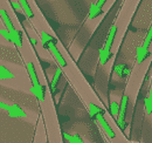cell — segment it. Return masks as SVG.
Returning <instances> with one entry per match:
<instances>
[{
    "mask_svg": "<svg viewBox=\"0 0 152 143\" xmlns=\"http://www.w3.org/2000/svg\"><path fill=\"white\" fill-rule=\"evenodd\" d=\"M15 74L12 71H10L5 65L0 66V80L1 81H8V80H14Z\"/></svg>",
    "mask_w": 152,
    "mask_h": 143,
    "instance_id": "obj_9",
    "label": "cell"
},
{
    "mask_svg": "<svg viewBox=\"0 0 152 143\" xmlns=\"http://www.w3.org/2000/svg\"><path fill=\"white\" fill-rule=\"evenodd\" d=\"M62 68H60V67H57L56 69H55V73H54V75H53V79H52V82H50V91L52 93H55L56 91V86H57V82H58V80H60V77H61V75H62Z\"/></svg>",
    "mask_w": 152,
    "mask_h": 143,
    "instance_id": "obj_13",
    "label": "cell"
},
{
    "mask_svg": "<svg viewBox=\"0 0 152 143\" xmlns=\"http://www.w3.org/2000/svg\"><path fill=\"white\" fill-rule=\"evenodd\" d=\"M119 109H121V100L118 101L114 97H111V100H110V114H111L113 119H115V120L118 119Z\"/></svg>",
    "mask_w": 152,
    "mask_h": 143,
    "instance_id": "obj_11",
    "label": "cell"
},
{
    "mask_svg": "<svg viewBox=\"0 0 152 143\" xmlns=\"http://www.w3.org/2000/svg\"><path fill=\"white\" fill-rule=\"evenodd\" d=\"M0 108H1L2 110L7 111V110H8V108H10V103H7V102H4V101L1 100V101H0Z\"/></svg>",
    "mask_w": 152,
    "mask_h": 143,
    "instance_id": "obj_18",
    "label": "cell"
},
{
    "mask_svg": "<svg viewBox=\"0 0 152 143\" xmlns=\"http://www.w3.org/2000/svg\"><path fill=\"white\" fill-rule=\"evenodd\" d=\"M102 12H103V8L99 7V6L96 4V1H94V2L90 4L89 13H88V19H89V20H93V19L97 18L98 15L102 14Z\"/></svg>",
    "mask_w": 152,
    "mask_h": 143,
    "instance_id": "obj_10",
    "label": "cell"
},
{
    "mask_svg": "<svg viewBox=\"0 0 152 143\" xmlns=\"http://www.w3.org/2000/svg\"><path fill=\"white\" fill-rule=\"evenodd\" d=\"M10 2V5H11V7H12V10L14 11H17V12H19V13H22L23 14V11H22V7H21V5H20V1H17V0H12V1H8Z\"/></svg>",
    "mask_w": 152,
    "mask_h": 143,
    "instance_id": "obj_17",
    "label": "cell"
},
{
    "mask_svg": "<svg viewBox=\"0 0 152 143\" xmlns=\"http://www.w3.org/2000/svg\"><path fill=\"white\" fill-rule=\"evenodd\" d=\"M144 109H145L146 115H151L152 114V100L149 99V96H146L144 99Z\"/></svg>",
    "mask_w": 152,
    "mask_h": 143,
    "instance_id": "obj_15",
    "label": "cell"
},
{
    "mask_svg": "<svg viewBox=\"0 0 152 143\" xmlns=\"http://www.w3.org/2000/svg\"><path fill=\"white\" fill-rule=\"evenodd\" d=\"M95 120H96V123L102 128V130L104 131V134L109 137V140L114 141V140L117 139L116 130H115V128H113L111 125L108 122V120L104 117V113H99V114H97L95 117Z\"/></svg>",
    "mask_w": 152,
    "mask_h": 143,
    "instance_id": "obj_1",
    "label": "cell"
},
{
    "mask_svg": "<svg viewBox=\"0 0 152 143\" xmlns=\"http://www.w3.org/2000/svg\"><path fill=\"white\" fill-rule=\"evenodd\" d=\"M6 113H7L8 117H11V119H27V116H28L27 113L17 103L10 105V108Z\"/></svg>",
    "mask_w": 152,
    "mask_h": 143,
    "instance_id": "obj_4",
    "label": "cell"
},
{
    "mask_svg": "<svg viewBox=\"0 0 152 143\" xmlns=\"http://www.w3.org/2000/svg\"><path fill=\"white\" fill-rule=\"evenodd\" d=\"M151 43H152V25H151V27L149 28V31H148L145 38H144V41H143L142 46H143V48H145V49H150Z\"/></svg>",
    "mask_w": 152,
    "mask_h": 143,
    "instance_id": "obj_14",
    "label": "cell"
},
{
    "mask_svg": "<svg viewBox=\"0 0 152 143\" xmlns=\"http://www.w3.org/2000/svg\"><path fill=\"white\" fill-rule=\"evenodd\" d=\"M0 34H1V36H2L5 40H7V41H10L11 43H13L11 33H10V31H8L6 27H1V28H0Z\"/></svg>",
    "mask_w": 152,
    "mask_h": 143,
    "instance_id": "obj_16",
    "label": "cell"
},
{
    "mask_svg": "<svg viewBox=\"0 0 152 143\" xmlns=\"http://www.w3.org/2000/svg\"><path fill=\"white\" fill-rule=\"evenodd\" d=\"M19 1L21 7H22V11H23V15L32 22L34 20V18H35V14L33 12V8L31 7V4L27 0H19Z\"/></svg>",
    "mask_w": 152,
    "mask_h": 143,
    "instance_id": "obj_8",
    "label": "cell"
},
{
    "mask_svg": "<svg viewBox=\"0 0 152 143\" xmlns=\"http://www.w3.org/2000/svg\"><path fill=\"white\" fill-rule=\"evenodd\" d=\"M0 17H1L2 24H4L5 27L10 31V33H12V32H14V31L17 29V27L14 26V24H13V21H12V18L10 17L8 12H7L2 6H1V8H0Z\"/></svg>",
    "mask_w": 152,
    "mask_h": 143,
    "instance_id": "obj_6",
    "label": "cell"
},
{
    "mask_svg": "<svg viewBox=\"0 0 152 143\" xmlns=\"http://www.w3.org/2000/svg\"><path fill=\"white\" fill-rule=\"evenodd\" d=\"M31 93L37 97L39 102L41 105H43L46 102V95H47V90H45L43 85H38V86H31Z\"/></svg>",
    "mask_w": 152,
    "mask_h": 143,
    "instance_id": "obj_5",
    "label": "cell"
},
{
    "mask_svg": "<svg viewBox=\"0 0 152 143\" xmlns=\"http://www.w3.org/2000/svg\"><path fill=\"white\" fill-rule=\"evenodd\" d=\"M149 52H150V49L143 48L142 45L136 48V65L137 66H140L146 60V57L149 56Z\"/></svg>",
    "mask_w": 152,
    "mask_h": 143,
    "instance_id": "obj_7",
    "label": "cell"
},
{
    "mask_svg": "<svg viewBox=\"0 0 152 143\" xmlns=\"http://www.w3.org/2000/svg\"><path fill=\"white\" fill-rule=\"evenodd\" d=\"M128 103H129V94L124 93L121 97V109H119V115L118 119L116 120V125L121 130L125 129V115H126V109H128Z\"/></svg>",
    "mask_w": 152,
    "mask_h": 143,
    "instance_id": "obj_3",
    "label": "cell"
},
{
    "mask_svg": "<svg viewBox=\"0 0 152 143\" xmlns=\"http://www.w3.org/2000/svg\"><path fill=\"white\" fill-rule=\"evenodd\" d=\"M46 47H47V49L49 51L50 55L54 57V60L56 61L57 66H58L60 68H62V69H66V68L68 67V61H67V59L64 57V55L61 53V51L57 48L56 43H55L54 41H52V42L47 43Z\"/></svg>",
    "mask_w": 152,
    "mask_h": 143,
    "instance_id": "obj_2",
    "label": "cell"
},
{
    "mask_svg": "<svg viewBox=\"0 0 152 143\" xmlns=\"http://www.w3.org/2000/svg\"><path fill=\"white\" fill-rule=\"evenodd\" d=\"M62 136H63V139L66 140L67 143H86L78 134H68V133L64 131L62 134Z\"/></svg>",
    "mask_w": 152,
    "mask_h": 143,
    "instance_id": "obj_12",
    "label": "cell"
}]
</instances>
